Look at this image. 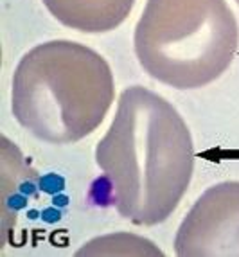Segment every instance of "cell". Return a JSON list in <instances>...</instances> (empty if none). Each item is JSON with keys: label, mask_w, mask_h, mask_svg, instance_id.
I'll use <instances>...</instances> for the list:
<instances>
[{"label": "cell", "mask_w": 239, "mask_h": 257, "mask_svg": "<svg viewBox=\"0 0 239 257\" xmlns=\"http://www.w3.org/2000/svg\"><path fill=\"white\" fill-rule=\"evenodd\" d=\"M237 43L226 0H148L133 36L142 69L178 90L216 81L230 67Z\"/></svg>", "instance_id": "cell-3"}, {"label": "cell", "mask_w": 239, "mask_h": 257, "mask_svg": "<svg viewBox=\"0 0 239 257\" xmlns=\"http://www.w3.org/2000/svg\"><path fill=\"white\" fill-rule=\"evenodd\" d=\"M95 162L108 203L135 225H158L173 214L191 184V132L167 99L141 85L130 86L99 141Z\"/></svg>", "instance_id": "cell-1"}, {"label": "cell", "mask_w": 239, "mask_h": 257, "mask_svg": "<svg viewBox=\"0 0 239 257\" xmlns=\"http://www.w3.org/2000/svg\"><path fill=\"white\" fill-rule=\"evenodd\" d=\"M113 97V74L106 60L70 40L33 47L13 74L15 119L49 144H70L94 133Z\"/></svg>", "instance_id": "cell-2"}, {"label": "cell", "mask_w": 239, "mask_h": 257, "mask_svg": "<svg viewBox=\"0 0 239 257\" xmlns=\"http://www.w3.org/2000/svg\"><path fill=\"white\" fill-rule=\"evenodd\" d=\"M180 257H239V182L209 187L180 223Z\"/></svg>", "instance_id": "cell-4"}, {"label": "cell", "mask_w": 239, "mask_h": 257, "mask_svg": "<svg viewBox=\"0 0 239 257\" xmlns=\"http://www.w3.org/2000/svg\"><path fill=\"white\" fill-rule=\"evenodd\" d=\"M235 2H237V4H239V0H235Z\"/></svg>", "instance_id": "cell-6"}, {"label": "cell", "mask_w": 239, "mask_h": 257, "mask_svg": "<svg viewBox=\"0 0 239 257\" xmlns=\"http://www.w3.org/2000/svg\"><path fill=\"white\" fill-rule=\"evenodd\" d=\"M56 20L81 33H108L130 17L135 0H42Z\"/></svg>", "instance_id": "cell-5"}]
</instances>
